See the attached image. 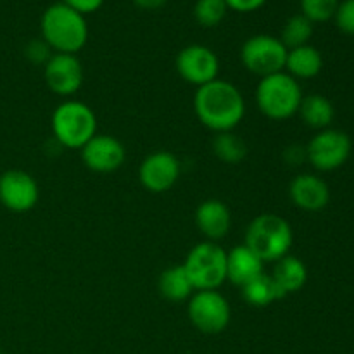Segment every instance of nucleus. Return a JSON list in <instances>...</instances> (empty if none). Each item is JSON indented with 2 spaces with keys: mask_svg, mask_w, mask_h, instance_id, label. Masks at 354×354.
<instances>
[{
  "mask_svg": "<svg viewBox=\"0 0 354 354\" xmlns=\"http://www.w3.org/2000/svg\"><path fill=\"white\" fill-rule=\"evenodd\" d=\"M311 37H313V23L303 14H297V16H292L286 23L280 41L286 45L287 50H290V48L308 45Z\"/></svg>",
  "mask_w": 354,
  "mask_h": 354,
  "instance_id": "b1692460",
  "label": "nucleus"
},
{
  "mask_svg": "<svg viewBox=\"0 0 354 354\" xmlns=\"http://www.w3.org/2000/svg\"><path fill=\"white\" fill-rule=\"evenodd\" d=\"M41 35L55 54L75 55L88 40V26L82 14L61 2L48 7L41 16Z\"/></svg>",
  "mask_w": 354,
  "mask_h": 354,
  "instance_id": "f03ea898",
  "label": "nucleus"
},
{
  "mask_svg": "<svg viewBox=\"0 0 354 354\" xmlns=\"http://www.w3.org/2000/svg\"><path fill=\"white\" fill-rule=\"evenodd\" d=\"M52 133L68 149H82L97 135V116L90 106L80 100H66L52 114Z\"/></svg>",
  "mask_w": 354,
  "mask_h": 354,
  "instance_id": "39448f33",
  "label": "nucleus"
},
{
  "mask_svg": "<svg viewBox=\"0 0 354 354\" xmlns=\"http://www.w3.org/2000/svg\"><path fill=\"white\" fill-rule=\"evenodd\" d=\"M196 225L207 241H221L232 228V213L221 201L207 199L197 206Z\"/></svg>",
  "mask_w": 354,
  "mask_h": 354,
  "instance_id": "dca6fc26",
  "label": "nucleus"
},
{
  "mask_svg": "<svg viewBox=\"0 0 354 354\" xmlns=\"http://www.w3.org/2000/svg\"><path fill=\"white\" fill-rule=\"evenodd\" d=\"M135 6H138L140 9L145 10H156V9H161L168 0H133Z\"/></svg>",
  "mask_w": 354,
  "mask_h": 354,
  "instance_id": "7c9ffc66",
  "label": "nucleus"
},
{
  "mask_svg": "<svg viewBox=\"0 0 354 354\" xmlns=\"http://www.w3.org/2000/svg\"><path fill=\"white\" fill-rule=\"evenodd\" d=\"M80 151H82V159L86 168L95 173L116 171L127 159L124 145L113 135L97 133Z\"/></svg>",
  "mask_w": 354,
  "mask_h": 354,
  "instance_id": "ddd939ff",
  "label": "nucleus"
},
{
  "mask_svg": "<svg viewBox=\"0 0 354 354\" xmlns=\"http://www.w3.org/2000/svg\"><path fill=\"white\" fill-rule=\"evenodd\" d=\"M158 289L159 294L171 303H182V301L190 299V296L196 292L183 265L165 270L158 280Z\"/></svg>",
  "mask_w": 354,
  "mask_h": 354,
  "instance_id": "412c9836",
  "label": "nucleus"
},
{
  "mask_svg": "<svg viewBox=\"0 0 354 354\" xmlns=\"http://www.w3.org/2000/svg\"><path fill=\"white\" fill-rule=\"evenodd\" d=\"M138 178H140L142 187L149 192H168L180 178L178 158L168 151L152 152L140 162Z\"/></svg>",
  "mask_w": 354,
  "mask_h": 354,
  "instance_id": "f8f14e48",
  "label": "nucleus"
},
{
  "mask_svg": "<svg viewBox=\"0 0 354 354\" xmlns=\"http://www.w3.org/2000/svg\"><path fill=\"white\" fill-rule=\"evenodd\" d=\"M26 57L35 64H40V62L47 64V61L50 59V47L45 41H30L26 47Z\"/></svg>",
  "mask_w": 354,
  "mask_h": 354,
  "instance_id": "cd10ccee",
  "label": "nucleus"
},
{
  "mask_svg": "<svg viewBox=\"0 0 354 354\" xmlns=\"http://www.w3.org/2000/svg\"><path fill=\"white\" fill-rule=\"evenodd\" d=\"M187 313L190 324L207 335L221 334L232 320L230 304L218 290H196L189 299Z\"/></svg>",
  "mask_w": 354,
  "mask_h": 354,
  "instance_id": "0eeeda50",
  "label": "nucleus"
},
{
  "mask_svg": "<svg viewBox=\"0 0 354 354\" xmlns=\"http://www.w3.org/2000/svg\"><path fill=\"white\" fill-rule=\"evenodd\" d=\"M324 68V57L320 50L311 47L310 44L303 47L290 48L287 54L286 69L292 78L296 80H310L320 75Z\"/></svg>",
  "mask_w": 354,
  "mask_h": 354,
  "instance_id": "6ab92c4d",
  "label": "nucleus"
},
{
  "mask_svg": "<svg viewBox=\"0 0 354 354\" xmlns=\"http://www.w3.org/2000/svg\"><path fill=\"white\" fill-rule=\"evenodd\" d=\"M64 3L82 16H85V14L95 12L97 9H100L104 0H64Z\"/></svg>",
  "mask_w": 354,
  "mask_h": 354,
  "instance_id": "c85d7f7f",
  "label": "nucleus"
},
{
  "mask_svg": "<svg viewBox=\"0 0 354 354\" xmlns=\"http://www.w3.org/2000/svg\"><path fill=\"white\" fill-rule=\"evenodd\" d=\"M213 152L220 161L227 165H239L248 156V145L234 131H223L216 133L213 138Z\"/></svg>",
  "mask_w": 354,
  "mask_h": 354,
  "instance_id": "5701e85b",
  "label": "nucleus"
},
{
  "mask_svg": "<svg viewBox=\"0 0 354 354\" xmlns=\"http://www.w3.org/2000/svg\"><path fill=\"white\" fill-rule=\"evenodd\" d=\"M176 71L183 82L196 85L197 88L214 82L220 73V59L204 45H189L176 55Z\"/></svg>",
  "mask_w": 354,
  "mask_h": 354,
  "instance_id": "9d476101",
  "label": "nucleus"
},
{
  "mask_svg": "<svg viewBox=\"0 0 354 354\" xmlns=\"http://www.w3.org/2000/svg\"><path fill=\"white\" fill-rule=\"evenodd\" d=\"M297 114L306 127L320 131L330 128L335 118V109L334 104L327 97L320 95V93H311V95L303 97Z\"/></svg>",
  "mask_w": 354,
  "mask_h": 354,
  "instance_id": "aec40b11",
  "label": "nucleus"
},
{
  "mask_svg": "<svg viewBox=\"0 0 354 354\" xmlns=\"http://www.w3.org/2000/svg\"><path fill=\"white\" fill-rule=\"evenodd\" d=\"M287 54L289 50L280 38L272 35H254L242 45L241 61L248 71L265 78L286 71Z\"/></svg>",
  "mask_w": 354,
  "mask_h": 354,
  "instance_id": "6e6552de",
  "label": "nucleus"
},
{
  "mask_svg": "<svg viewBox=\"0 0 354 354\" xmlns=\"http://www.w3.org/2000/svg\"><path fill=\"white\" fill-rule=\"evenodd\" d=\"M353 151L349 135L335 128L320 130L306 147V159L317 171H335L346 165Z\"/></svg>",
  "mask_w": 354,
  "mask_h": 354,
  "instance_id": "1a4fd4ad",
  "label": "nucleus"
},
{
  "mask_svg": "<svg viewBox=\"0 0 354 354\" xmlns=\"http://www.w3.org/2000/svg\"><path fill=\"white\" fill-rule=\"evenodd\" d=\"M292 242V227L279 214H259L249 223L245 232V245L263 263H277L282 259L289 254Z\"/></svg>",
  "mask_w": 354,
  "mask_h": 354,
  "instance_id": "7ed1b4c3",
  "label": "nucleus"
},
{
  "mask_svg": "<svg viewBox=\"0 0 354 354\" xmlns=\"http://www.w3.org/2000/svg\"><path fill=\"white\" fill-rule=\"evenodd\" d=\"M40 199L38 183L23 169H7L0 175V204L12 213L33 209Z\"/></svg>",
  "mask_w": 354,
  "mask_h": 354,
  "instance_id": "9b49d317",
  "label": "nucleus"
},
{
  "mask_svg": "<svg viewBox=\"0 0 354 354\" xmlns=\"http://www.w3.org/2000/svg\"><path fill=\"white\" fill-rule=\"evenodd\" d=\"M194 290H218L227 280V251L216 242L194 245L183 263Z\"/></svg>",
  "mask_w": 354,
  "mask_h": 354,
  "instance_id": "423d86ee",
  "label": "nucleus"
},
{
  "mask_svg": "<svg viewBox=\"0 0 354 354\" xmlns=\"http://www.w3.org/2000/svg\"><path fill=\"white\" fill-rule=\"evenodd\" d=\"M194 111L201 123L214 133L234 131L245 116V100L230 82L216 78L199 86L194 95Z\"/></svg>",
  "mask_w": 354,
  "mask_h": 354,
  "instance_id": "f257e3e1",
  "label": "nucleus"
},
{
  "mask_svg": "<svg viewBox=\"0 0 354 354\" xmlns=\"http://www.w3.org/2000/svg\"><path fill=\"white\" fill-rule=\"evenodd\" d=\"M265 2L266 0H225L228 9L237 10V12H252L265 6Z\"/></svg>",
  "mask_w": 354,
  "mask_h": 354,
  "instance_id": "c756f323",
  "label": "nucleus"
},
{
  "mask_svg": "<svg viewBox=\"0 0 354 354\" xmlns=\"http://www.w3.org/2000/svg\"><path fill=\"white\" fill-rule=\"evenodd\" d=\"M289 197L292 204L308 213L325 209L330 203V189L327 182L311 173H301L290 182Z\"/></svg>",
  "mask_w": 354,
  "mask_h": 354,
  "instance_id": "2eb2a0df",
  "label": "nucleus"
},
{
  "mask_svg": "<svg viewBox=\"0 0 354 354\" xmlns=\"http://www.w3.org/2000/svg\"><path fill=\"white\" fill-rule=\"evenodd\" d=\"M303 97L299 82L287 71L265 76L256 86V104L273 121L289 120L297 114Z\"/></svg>",
  "mask_w": 354,
  "mask_h": 354,
  "instance_id": "20e7f679",
  "label": "nucleus"
},
{
  "mask_svg": "<svg viewBox=\"0 0 354 354\" xmlns=\"http://www.w3.org/2000/svg\"><path fill=\"white\" fill-rule=\"evenodd\" d=\"M335 21H337L339 30L346 35H354V0H344L339 3L335 10Z\"/></svg>",
  "mask_w": 354,
  "mask_h": 354,
  "instance_id": "bb28decb",
  "label": "nucleus"
},
{
  "mask_svg": "<svg viewBox=\"0 0 354 354\" xmlns=\"http://www.w3.org/2000/svg\"><path fill=\"white\" fill-rule=\"evenodd\" d=\"M0 354H2V353H0Z\"/></svg>",
  "mask_w": 354,
  "mask_h": 354,
  "instance_id": "2f4dec72",
  "label": "nucleus"
},
{
  "mask_svg": "<svg viewBox=\"0 0 354 354\" xmlns=\"http://www.w3.org/2000/svg\"><path fill=\"white\" fill-rule=\"evenodd\" d=\"M45 83L55 95L68 97L83 85L82 62L73 54H54L45 64Z\"/></svg>",
  "mask_w": 354,
  "mask_h": 354,
  "instance_id": "4468645a",
  "label": "nucleus"
},
{
  "mask_svg": "<svg viewBox=\"0 0 354 354\" xmlns=\"http://www.w3.org/2000/svg\"><path fill=\"white\" fill-rule=\"evenodd\" d=\"M228 7L225 0H197L194 7V16L201 26L213 28L223 21Z\"/></svg>",
  "mask_w": 354,
  "mask_h": 354,
  "instance_id": "393cba45",
  "label": "nucleus"
},
{
  "mask_svg": "<svg viewBox=\"0 0 354 354\" xmlns=\"http://www.w3.org/2000/svg\"><path fill=\"white\" fill-rule=\"evenodd\" d=\"M272 279L280 289V292L283 294V297H286L287 294L299 292L306 286L308 268L299 258L287 254L275 263Z\"/></svg>",
  "mask_w": 354,
  "mask_h": 354,
  "instance_id": "a211bd4d",
  "label": "nucleus"
},
{
  "mask_svg": "<svg viewBox=\"0 0 354 354\" xmlns=\"http://www.w3.org/2000/svg\"><path fill=\"white\" fill-rule=\"evenodd\" d=\"M339 7V0H301L303 16H306L311 23H325L335 16Z\"/></svg>",
  "mask_w": 354,
  "mask_h": 354,
  "instance_id": "a878e982",
  "label": "nucleus"
},
{
  "mask_svg": "<svg viewBox=\"0 0 354 354\" xmlns=\"http://www.w3.org/2000/svg\"><path fill=\"white\" fill-rule=\"evenodd\" d=\"M261 273H265V263L245 244L235 245L227 252V280L234 286L244 287Z\"/></svg>",
  "mask_w": 354,
  "mask_h": 354,
  "instance_id": "f3484780",
  "label": "nucleus"
},
{
  "mask_svg": "<svg viewBox=\"0 0 354 354\" xmlns=\"http://www.w3.org/2000/svg\"><path fill=\"white\" fill-rule=\"evenodd\" d=\"M241 289L245 303H249L254 308H266L283 297L277 283L273 282L272 275H266V273H261V275L256 277L254 280L245 283Z\"/></svg>",
  "mask_w": 354,
  "mask_h": 354,
  "instance_id": "4be33fe9",
  "label": "nucleus"
}]
</instances>
